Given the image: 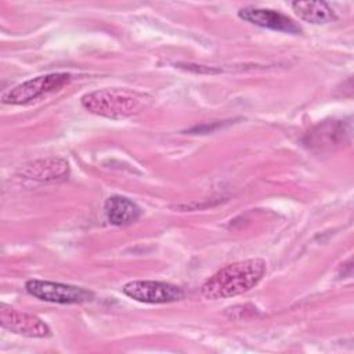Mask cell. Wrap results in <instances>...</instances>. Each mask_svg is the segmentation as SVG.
<instances>
[{"label":"cell","mask_w":354,"mask_h":354,"mask_svg":"<svg viewBox=\"0 0 354 354\" xmlns=\"http://www.w3.org/2000/svg\"><path fill=\"white\" fill-rule=\"evenodd\" d=\"M346 130L344 126L342 123H325V124H319L311 134H310V140H315V138H321L317 142H314L313 145H337L340 144V141L344 138Z\"/></svg>","instance_id":"11"},{"label":"cell","mask_w":354,"mask_h":354,"mask_svg":"<svg viewBox=\"0 0 354 354\" xmlns=\"http://www.w3.org/2000/svg\"><path fill=\"white\" fill-rule=\"evenodd\" d=\"M0 324L4 329L26 337L43 339L51 335L48 325L39 317L19 311L4 303L0 306Z\"/></svg>","instance_id":"6"},{"label":"cell","mask_w":354,"mask_h":354,"mask_svg":"<svg viewBox=\"0 0 354 354\" xmlns=\"http://www.w3.org/2000/svg\"><path fill=\"white\" fill-rule=\"evenodd\" d=\"M238 17L252 25L271 29L275 32H283L290 35H299L301 28L290 17L270 8L260 7H243L238 11Z\"/></svg>","instance_id":"7"},{"label":"cell","mask_w":354,"mask_h":354,"mask_svg":"<svg viewBox=\"0 0 354 354\" xmlns=\"http://www.w3.org/2000/svg\"><path fill=\"white\" fill-rule=\"evenodd\" d=\"M147 97L138 91L119 87L100 88L86 93L80 98L82 106L106 119L120 120L140 112L145 105Z\"/></svg>","instance_id":"2"},{"label":"cell","mask_w":354,"mask_h":354,"mask_svg":"<svg viewBox=\"0 0 354 354\" xmlns=\"http://www.w3.org/2000/svg\"><path fill=\"white\" fill-rule=\"evenodd\" d=\"M71 80H72V75L65 72L40 75L26 82H22L15 87L10 88L8 91H6L1 95V101L3 104H10V105L28 104L44 94L62 88L64 86L69 84Z\"/></svg>","instance_id":"3"},{"label":"cell","mask_w":354,"mask_h":354,"mask_svg":"<svg viewBox=\"0 0 354 354\" xmlns=\"http://www.w3.org/2000/svg\"><path fill=\"white\" fill-rule=\"evenodd\" d=\"M292 8L300 19L313 25H325L337 18L335 10L326 1H293Z\"/></svg>","instance_id":"10"},{"label":"cell","mask_w":354,"mask_h":354,"mask_svg":"<svg viewBox=\"0 0 354 354\" xmlns=\"http://www.w3.org/2000/svg\"><path fill=\"white\" fill-rule=\"evenodd\" d=\"M17 174L22 178L36 181H58L69 174V163L64 158L50 156L21 166Z\"/></svg>","instance_id":"8"},{"label":"cell","mask_w":354,"mask_h":354,"mask_svg":"<svg viewBox=\"0 0 354 354\" xmlns=\"http://www.w3.org/2000/svg\"><path fill=\"white\" fill-rule=\"evenodd\" d=\"M267 263L263 259H248L235 261L216 271L201 288L207 300L235 297L254 288L264 277Z\"/></svg>","instance_id":"1"},{"label":"cell","mask_w":354,"mask_h":354,"mask_svg":"<svg viewBox=\"0 0 354 354\" xmlns=\"http://www.w3.org/2000/svg\"><path fill=\"white\" fill-rule=\"evenodd\" d=\"M122 292L130 299L145 304L174 303L184 297V292L177 285L160 281L137 279L123 285Z\"/></svg>","instance_id":"5"},{"label":"cell","mask_w":354,"mask_h":354,"mask_svg":"<svg viewBox=\"0 0 354 354\" xmlns=\"http://www.w3.org/2000/svg\"><path fill=\"white\" fill-rule=\"evenodd\" d=\"M104 210L108 221L116 227L129 225L137 221L141 216L140 206L131 199L122 195L109 196L105 201Z\"/></svg>","instance_id":"9"},{"label":"cell","mask_w":354,"mask_h":354,"mask_svg":"<svg viewBox=\"0 0 354 354\" xmlns=\"http://www.w3.org/2000/svg\"><path fill=\"white\" fill-rule=\"evenodd\" d=\"M25 289L36 299L58 304H80L94 299V293L86 288L54 281L29 279L25 283Z\"/></svg>","instance_id":"4"}]
</instances>
